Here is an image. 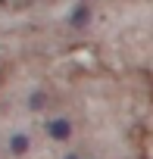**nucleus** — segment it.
I'll return each mask as SVG.
<instances>
[{"label":"nucleus","instance_id":"f257e3e1","mask_svg":"<svg viewBox=\"0 0 153 159\" xmlns=\"http://www.w3.org/2000/svg\"><path fill=\"white\" fill-rule=\"evenodd\" d=\"M44 128H47V137H53V140H59V143H63V140H69V137H72V131H75V128H72V122H69L66 116H53V119H47V125H44Z\"/></svg>","mask_w":153,"mask_h":159},{"label":"nucleus","instance_id":"f03ea898","mask_svg":"<svg viewBox=\"0 0 153 159\" xmlns=\"http://www.w3.org/2000/svg\"><path fill=\"white\" fill-rule=\"evenodd\" d=\"M88 22H91V7H88V3L72 7V13H69V25H72V28H85Z\"/></svg>","mask_w":153,"mask_h":159},{"label":"nucleus","instance_id":"7ed1b4c3","mask_svg":"<svg viewBox=\"0 0 153 159\" xmlns=\"http://www.w3.org/2000/svg\"><path fill=\"white\" fill-rule=\"evenodd\" d=\"M28 150H31V137L22 134V131H16V134L10 137V153H13V156H25Z\"/></svg>","mask_w":153,"mask_h":159},{"label":"nucleus","instance_id":"20e7f679","mask_svg":"<svg viewBox=\"0 0 153 159\" xmlns=\"http://www.w3.org/2000/svg\"><path fill=\"white\" fill-rule=\"evenodd\" d=\"M47 103H50V97H47L44 91H31V94H28V109H31V112H41Z\"/></svg>","mask_w":153,"mask_h":159},{"label":"nucleus","instance_id":"39448f33","mask_svg":"<svg viewBox=\"0 0 153 159\" xmlns=\"http://www.w3.org/2000/svg\"><path fill=\"white\" fill-rule=\"evenodd\" d=\"M63 159H81V156H78V153H69V156H63Z\"/></svg>","mask_w":153,"mask_h":159}]
</instances>
